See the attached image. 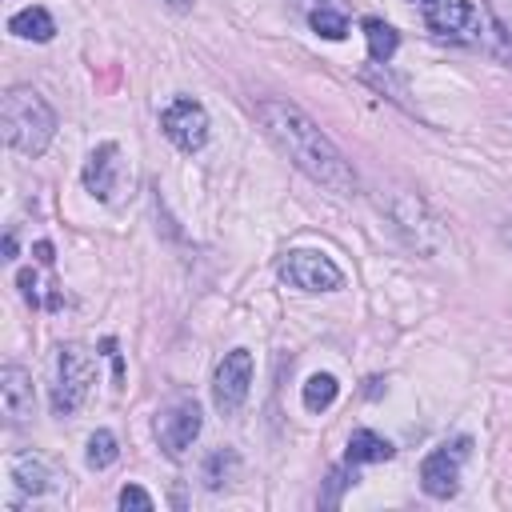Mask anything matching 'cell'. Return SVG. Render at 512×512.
Instances as JSON below:
<instances>
[{"label": "cell", "instance_id": "1", "mask_svg": "<svg viewBox=\"0 0 512 512\" xmlns=\"http://www.w3.org/2000/svg\"><path fill=\"white\" fill-rule=\"evenodd\" d=\"M256 120L264 128V136L320 188L336 192V196H352L356 192V172L352 164L340 156V148L316 128V120L308 112H300L288 100H260L256 104Z\"/></svg>", "mask_w": 512, "mask_h": 512}, {"label": "cell", "instance_id": "2", "mask_svg": "<svg viewBox=\"0 0 512 512\" xmlns=\"http://www.w3.org/2000/svg\"><path fill=\"white\" fill-rule=\"evenodd\" d=\"M0 132L8 140L12 152L20 156H44L52 136H56V112L52 104L28 88V84H12L0 96Z\"/></svg>", "mask_w": 512, "mask_h": 512}, {"label": "cell", "instance_id": "3", "mask_svg": "<svg viewBox=\"0 0 512 512\" xmlns=\"http://www.w3.org/2000/svg\"><path fill=\"white\" fill-rule=\"evenodd\" d=\"M96 380V360L84 344H64L56 356V384H52V412L72 416L88 400V388Z\"/></svg>", "mask_w": 512, "mask_h": 512}, {"label": "cell", "instance_id": "4", "mask_svg": "<svg viewBox=\"0 0 512 512\" xmlns=\"http://www.w3.org/2000/svg\"><path fill=\"white\" fill-rule=\"evenodd\" d=\"M392 224H396V232L404 236V244L412 248V252H420V256H436L440 248H444V240H448V232H444V224L432 216V208L420 200V196H412V192H400L396 200H392Z\"/></svg>", "mask_w": 512, "mask_h": 512}, {"label": "cell", "instance_id": "5", "mask_svg": "<svg viewBox=\"0 0 512 512\" xmlns=\"http://www.w3.org/2000/svg\"><path fill=\"white\" fill-rule=\"evenodd\" d=\"M280 280L300 292H336L344 288V272L320 248H292L280 256Z\"/></svg>", "mask_w": 512, "mask_h": 512}, {"label": "cell", "instance_id": "6", "mask_svg": "<svg viewBox=\"0 0 512 512\" xmlns=\"http://www.w3.org/2000/svg\"><path fill=\"white\" fill-rule=\"evenodd\" d=\"M468 444H472L468 436H456L452 444H440L420 460V488L432 500H448L460 492V464L468 456Z\"/></svg>", "mask_w": 512, "mask_h": 512}, {"label": "cell", "instance_id": "7", "mask_svg": "<svg viewBox=\"0 0 512 512\" xmlns=\"http://www.w3.org/2000/svg\"><path fill=\"white\" fill-rule=\"evenodd\" d=\"M248 388H252V352L248 348H232L224 352V360L216 364V376H212V404L220 416H236L240 404L248 400Z\"/></svg>", "mask_w": 512, "mask_h": 512}, {"label": "cell", "instance_id": "8", "mask_svg": "<svg viewBox=\"0 0 512 512\" xmlns=\"http://www.w3.org/2000/svg\"><path fill=\"white\" fill-rule=\"evenodd\" d=\"M160 128L180 152H200L208 144V112H204V104H196L188 96H176L164 104Z\"/></svg>", "mask_w": 512, "mask_h": 512}, {"label": "cell", "instance_id": "9", "mask_svg": "<svg viewBox=\"0 0 512 512\" xmlns=\"http://www.w3.org/2000/svg\"><path fill=\"white\" fill-rule=\"evenodd\" d=\"M420 12L436 36H448V40L480 36V12L472 0H420Z\"/></svg>", "mask_w": 512, "mask_h": 512}, {"label": "cell", "instance_id": "10", "mask_svg": "<svg viewBox=\"0 0 512 512\" xmlns=\"http://www.w3.org/2000/svg\"><path fill=\"white\" fill-rule=\"evenodd\" d=\"M200 404L196 400H180V404H172L168 412H160V420H156V440H160V448L168 452V456H184L188 448H192V440L200 436Z\"/></svg>", "mask_w": 512, "mask_h": 512}, {"label": "cell", "instance_id": "11", "mask_svg": "<svg viewBox=\"0 0 512 512\" xmlns=\"http://www.w3.org/2000/svg\"><path fill=\"white\" fill-rule=\"evenodd\" d=\"M120 180H124V160H120V148L108 140V144H100V148H92V156H88V164H84V188L96 196V200H112L116 196V188H120Z\"/></svg>", "mask_w": 512, "mask_h": 512}, {"label": "cell", "instance_id": "12", "mask_svg": "<svg viewBox=\"0 0 512 512\" xmlns=\"http://www.w3.org/2000/svg\"><path fill=\"white\" fill-rule=\"evenodd\" d=\"M0 404H4V416H8L12 428H20V424L32 420V404H36L32 376L20 364H4L0 368Z\"/></svg>", "mask_w": 512, "mask_h": 512}, {"label": "cell", "instance_id": "13", "mask_svg": "<svg viewBox=\"0 0 512 512\" xmlns=\"http://www.w3.org/2000/svg\"><path fill=\"white\" fill-rule=\"evenodd\" d=\"M12 480H16V488H20L24 496H44V492L56 488V472H52L48 460L36 456V452L12 456Z\"/></svg>", "mask_w": 512, "mask_h": 512}, {"label": "cell", "instance_id": "14", "mask_svg": "<svg viewBox=\"0 0 512 512\" xmlns=\"http://www.w3.org/2000/svg\"><path fill=\"white\" fill-rule=\"evenodd\" d=\"M304 16L316 36L344 40L348 36V4L344 0H304Z\"/></svg>", "mask_w": 512, "mask_h": 512}, {"label": "cell", "instance_id": "15", "mask_svg": "<svg viewBox=\"0 0 512 512\" xmlns=\"http://www.w3.org/2000/svg\"><path fill=\"white\" fill-rule=\"evenodd\" d=\"M8 32L20 36V40H36V44H44V40L56 36V20L48 16V8L28 4V8H20V12L8 16Z\"/></svg>", "mask_w": 512, "mask_h": 512}, {"label": "cell", "instance_id": "16", "mask_svg": "<svg viewBox=\"0 0 512 512\" xmlns=\"http://www.w3.org/2000/svg\"><path fill=\"white\" fill-rule=\"evenodd\" d=\"M392 452L396 448L372 428H356L348 436V464H384V460H392Z\"/></svg>", "mask_w": 512, "mask_h": 512}, {"label": "cell", "instance_id": "17", "mask_svg": "<svg viewBox=\"0 0 512 512\" xmlns=\"http://www.w3.org/2000/svg\"><path fill=\"white\" fill-rule=\"evenodd\" d=\"M360 28H364V40H368V56H372L376 64H388V60H392V52H396V44H400L396 28H392V24H384L380 16H368Z\"/></svg>", "mask_w": 512, "mask_h": 512}, {"label": "cell", "instance_id": "18", "mask_svg": "<svg viewBox=\"0 0 512 512\" xmlns=\"http://www.w3.org/2000/svg\"><path fill=\"white\" fill-rule=\"evenodd\" d=\"M336 392H340V384H336V376H332V372H312V376L304 380L300 400H304V408H308V412H324V408H332Z\"/></svg>", "mask_w": 512, "mask_h": 512}, {"label": "cell", "instance_id": "19", "mask_svg": "<svg viewBox=\"0 0 512 512\" xmlns=\"http://www.w3.org/2000/svg\"><path fill=\"white\" fill-rule=\"evenodd\" d=\"M116 456H120V448H116V436L108 432V428H96L92 436H88V452H84V460H88V468H108V464H116Z\"/></svg>", "mask_w": 512, "mask_h": 512}, {"label": "cell", "instance_id": "20", "mask_svg": "<svg viewBox=\"0 0 512 512\" xmlns=\"http://www.w3.org/2000/svg\"><path fill=\"white\" fill-rule=\"evenodd\" d=\"M228 468H236V456H232L228 448L212 452V456H208V464H204V484H208L212 492H216V488H224V484H228V480H224V476H228Z\"/></svg>", "mask_w": 512, "mask_h": 512}, {"label": "cell", "instance_id": "21", "mask_svg": "<svg viewBox=\"0 0 512 512\" xmlns=\"http://www.w3.org/2000/svg\"><path fill=\"white\" fill-rule=\"evenodd\" d=\"M116 500H120V508H124V512H128V508H136V512H152V496H148L140 484H124Z\"/></svg>", "mask_w": 512, "mask_h": 512}, {"label": "cell", "instance_id": "22", "mask_svg": "<svg viewBox=\"0 0 512 512\" xmlns=\"http://www.w3.org/2000/svg\"><path fill=\"white\" fill-rule=\"evenodd\" d=\"M20 288H24V300H32V304H36V272H28V268H24V272H20Z\"/></svg>", "mask_w": 512, "mask_h": 512}, {"label": "cell", "instance_id": "23", "mask_svg": "<svg viewBox=\"0 0 512 512\" xmlns=\"http://www.w3.org/2000/svg\"><path fill=\"white\" fill-rule=\"evenodd\" d=\"M4 252H8V256H16V236H12V232L4 236Z\"/></svg>", "mask_w": 512, "mask_h": 512}, {"label": "cell", "instance_id": "24", "mask_svg": "<svg viewBox=\"0 0 512 512\" xmlns=\"http://www.w3.org/2000/svg\"><path fill=\"white\" fill-rule=\"evenodd\" d=\"M168 4H172V8H188L192 0H168Z\"/></svg>", "mask_w": 512, "mask_h": 512}]
</instances>
